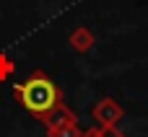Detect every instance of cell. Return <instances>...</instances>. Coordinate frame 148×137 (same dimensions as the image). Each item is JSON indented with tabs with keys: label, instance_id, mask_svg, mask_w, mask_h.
<instances>
[{
	"label": "cell",
	"instance_id": "cell-1",
	"mask_svg": "<svg viewBox=\"0 0 148 137\" xmlns=\"http://www.w3.org/2000/svg\"><path fill=\"white\" fill-rule=\"evenodd\" d=\"M16 96L31 114H47L57 104V88L44 75H34L23 85H16Z\"/></svg>",
	"mask_w": 148,
	"mask_h": 137
}]
</instances>
